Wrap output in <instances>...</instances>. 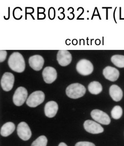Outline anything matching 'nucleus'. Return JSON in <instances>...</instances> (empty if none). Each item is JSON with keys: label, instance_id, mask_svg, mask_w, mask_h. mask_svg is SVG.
<instances>
[{"label": "nucleus", "instance_id": "obj_17", "mask_svg": "<svg viewBox=\"0 0 124 146\" xmlns=\"http://www.w3.org/2000/svg\"><path fill=\"white\" fill-rule=\"evenodd\" d=\"M88 89L90 93L93 95H98L102 91V86L97 81L91 82L88 86Z\"/></svg>", "mask_w": 124, "mask_h": 146}, {"label": "nucleus", "instance_id": "obj_4", "mask_svg": "<svg viewBox=\"0 0 124 146\" xmlns=\"http://www.w3.org/2000/svg\"><path fill=\"white\" fill-rule=\"evenodd\" d=\"M76 70L78 72L83 76H88L93 72L94 67L91 62L82 59L79 61L76 65Z\"/></svg>", "mask_w": 124, "mask_h": 146}, {"label": "nucleus", "instance_id": "obj_18", "mask_svg": "<svg viewBox=\"0 0 124 146\" xmlns=\"http://www.w3.org/2000/svg\"><path fill=\"white\" fill-rule=\"evenodd\" d=\"M111 61L114 65L119 68H124V56L121 55H115L111 58Z\"/></svg>", "mask_w": 124, "mask_h": 146}, {"label": "nucleus", "instance_id": "obj_23", "mask_svg": "<svg viewBox=\"0 0 124 146\" xmlns=\"http://www.w3.org/2000/svg\"><path fill=\"white\" fill-rule=\"evenodd\" d=\"M58 146H68L67 145H66L65 143H64V142H61L59 145Z\"/></svg>", "mask_w": 124, "mask_h": 146}, {"label": "nucleus", "instance_id": "obj_12", "mask_svg": "<svg viewBox=\"0 0 124 146\" xmlns=\"http://www.w3.org/2000/svg\"><path fill=\"white\" fill-rule=\"evenodd\" d=\"M103 74L105 79L111 81L117 80L119 77V71L115 68L108 66L103 71Z\"/></svg>", "mask_w": 124, "mask_h": 146}, {"label": "nucleus", "instance_id": "obj_7", "mask_svg": "<svg viewBox=\"0 0 124 146\" xmlns=\"http://www.w3.org/2000/svg\"><path fill=\"white\" fill-rule=\"evenodd\" d=\"M14 82L15 77L13 74L10 72H5L1 80V87L4 91L9 92L13 88Z\"/></svg>", "mask_w": 124, "mask_h": 146}, {"label": "nucleus", "instance_id": "obj_14", "mask_svg": "<svg viewBox=\"0 0 124 146\" xmlns=\"http://www.w3.org/2000/svg\"><path fill=\"white\" fill-rule=\"evenodd\" d=\"M58 108V105L55 102H49L46 104L44 108L45 115L49 118H52L57 114Z\"/></svg>", "mask_w": 124, "mask_h": 146}, {"label": "nucleus", "instance_id": "obj_21", "mask_svg": "<svg viewBox=\"0 0 124 146\" xmlns=\"http://www.w3.org/2000/svg\"><path fill=\"white\" fill-rule=\"evenodd\" d=\"M75 146H95L92 142L88 141H80L76 143Z\"/></svg>", "mask_w": 124, "mask_h": 146}, {"label": "nucleus", "instance_id": "obj_13", "mask_svg": "<svg viewBox=\"0 0 124 146\" xmlns=\"http://www.w3.org/2000/svg\"><path fill=\"white\" fill-rule=\"evenodd\" d=\"M44 60L39 55H35L29 58V64L31 68L35 71H39L43 68Z\"/></svg>", "mask_w": 124, "mask_h": 146}, {"label": "nucleus", "instance_id": "obj_15", "mask_svg": "<svg viewBox=\"0 0 124 146\" xmlns=\"http://www.w3.org/2000/svg\"><path fill=\"white\" fill-rule=\"evenodd\" d=\"M109 94L113 100L115 102L120 101L123 96V92L119 86L113 85L110 87Z\"/></svg>", "mask_w": 124, "mask_h": 146}, {"label": "nucleus", "instance_id": "obj_1", "mask_svg": "<svg viewBox=\"0 0 124 146\" xmlns=\"http://www.w3.org/2000/svg\"><path fill=\"white\" fill-rule=\"evenodd\" d=\"M8 65L13 71L21 73L25 69V62L23 56L19 52H14L8 60Z\"/></svg>", "mask_w": 124, "mask_h": 146}, {"label": "nucleus", "instance_id": "obj_16", "mask_svg": "<svg viewBox=\"0 0 124 146\" xmlns=\"http://www.w3.org/2000/svg\"><path fill=\"white\" fill-rule=\"evenodd\" d=\"M16 129L15 124L11 122L5 123L1 129V135L4 137H7L11 135Z\"/></svg>", "mask_w": 124, "mask_h": 146}, {"label": "nucleus", "instance_id": "obj_8", "mask_svg": "<svg viewBox=\"0 0 124 146\" xmlns=\"http://www.w3.org/2000/svg\"><path fill=\"white\" fill-rule=\"evenodd\" d=\"M17 134L23 141H27L31 138V131L27 123L21 122L17 127Z\"/></svg>", "mask_w": 124, "mask_h": 146}, {"label": "nucleus", "instance_id": "obj_9", "mask_svg": "<svg viewBox=\"0 0 124 146\" xmlns=\"http://www.w3.org/2000/svg\"><path fill=\"white\" fill-rule=\"evenodd\" d=\"M86 131L92 134H99L104 131L103 127L97 122L92 120H86L84 123Z\"/></svg>", "mask_w": 124, "mask_h": 146}, {"label": "nucleus", "instance_id": "obj_19", "mask_svg": "<svg viewBox=\"0 0 124 146\" xmlns=\"http://www.w3.org/2000/svg\"><path fill=\"white\" fill-rule=\"evenodd\" d=\"M111 114L113 119H119L123 115V109L120 106H115L111 111Z\"/></svg>", "mask_w": 124, "mask_h": 146}, {"label": "nucleus", "instance_id": "obj_3", "mask_svg": "<svg viewBox=\"0 0 124 146\" xmlns=\"http://www.w3.org/2000/svg\"><path fill=\"white\" fill-rule=\"evenodd\" d=\"M45 100V94L42 91H35L31 94L27 100L26 104L29 107L36 108L42 104Z\"/></svg>", "mask_w": 124, "mask_h": 146}, {"label": "nucleus", "instance_id": "obj_10", "mask_svg": "<svg viewBox=\"0 0 124 146\" xmlns=\"http://www.w3.org/2000/svg\"><path fill=\"white\" fill-rule=\"evenodd\" d=\"M44 81L47 84H52L57 78V72L54 68L47 66L43 70L42 72Z\"/></svg>", "mask_w": 124, "mask_h": 146}, {"label": "nucleus", "instance_id": "obj_20", "mask_svg": "<svg viewBox=\"0 0 124 146\" xmlns=\"http://www.w3.org/2000/svg\"><path fill=\"white\" fill-rule=\"evenodd\" d=\"M47 137L44 135H41L32 143L31 146H47Z\"/></svg>", "mask_w": 124, "mask_h": 146}, {"label": "nucleus", "instance_id": "obj_6", "mask_svg": "<svg viewBox=\"0 0 124 146\" xmlns=\"http://www.w3.org/2000/svg\"><path fill=\"white\" fill-rule=\"evenodd\" d=\"M91 115L94 121L103 125H109L111 119L108 115L99 110H94L91 113Z\"/></svg>", "mask_w": 124, "mask_h": 146}, {"label": "nucleus", "instance_id": "obj_2", "mask_svg": "<svg viewBox=\"0 0 124 146\" xmlns=\"http://www.w3.org/2000/svg\"><path fill=\"white\" fill-rule=\"evenodd\" d=\"M85 87L79 83L71 84L66 88V95L73 99L81 98L85 95Z\"/></svg>", "mask_w": 124, "mask_h": 146}, {"label": "nucleus", "instance_id": "obj_22", "mask_svg": "<svg viewBox=\"0 0 124 146\" xmlns=\"http://www.w3.org/2000/svg\"><path fill=\"white\" fill-rule=\"evenodd\" d=\"M7 52L5 50H1L0 51V62H3L7 58Z\"/></svg>", "mask_w": 124, "mask_h": 146}, {"label": "nucleus", "instance_id": "obj_5", "mask_svg": "<svg viewBox=\"0 0 124 146\" xmlns=\"http://www.w3.org/2000/svg\"><path fill=\"white\" fill-rule=\"evenodd\" d=\"M28 96L27 89L23 87H19L16 89L13 96V102L15 105L20 106L23 105Z\"/></svg>", "mask_w": 124, "mask_h": 146}, {"label": "nucleus", "instance_id": "obj_11", "mask_svg": "<svg viewBox=\"0 0 124 146\" xmlns=\"http://www.w3.org/2000/svg\"><path fill=\"white\" fill-rule=\"evenodd\" d=\"M72 60L71 54L68 50H59L57 54V61L62 66H68Z\"/></svg>", "mask_w": 124, "mask_h": 146}]
</instances>
